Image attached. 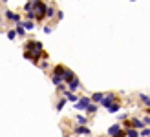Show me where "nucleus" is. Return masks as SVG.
I'll list each match as a JSON object with an SVG mask.
<instances>
[{"mask_svg":"<svg viewBox=\"0 0 150 137\" xmlns=\"http://www.w3.org/2000/svg\"><path fill=\"white\" fill-rule=\"evenodd\" d=\"M114 137H125V133H123V132H119V133H117V135H114Z\"/></svg>","mask_w":150,"mask_h":137,"instance_id":"nucleus-23","label":"nucleus"},{"mask_svg":"<svg viewBox=\"0 0 150 137\" xmlns=\"http://www.w3.org/2000/svg\"><path fill=\"white\" fill-rule=\"evenodd\" d=\"M141 101H143V102H146V104H148V102H150V99H148L146 95H141Z\"/></svg>","mask_w":150,"mask_h":137,"instance_id":"nucleus-21","label":"nucleus"},{"mask_svg":"<svg viewBox=\"0 0 150 137\" xmlns=\"http://www.w3.org/2000/svg\"><path fill=\"white\" fill-rule=\"evenodd\" d=\"M103 97H104L103 93H93V101H95V102H101V101H103Z\"/></svg>","mask_w":150,"mask_h":137,"instance_id":"nucleus-12","label":"nucleus"},{"mask_svg":"<svg viewBox=\"0 0 150 137\" xmlns=\"http://www.w3.org/2000/svg\"><path fill=\"white\" fill-rule=\"evenodd\" d=\"M4 2H6V0H4Z\"/></svg>","mask_w":150,"mask_h":137,"instance_id":"nucleus-25","label":"nucleus"},{"mask_svg":"<svg viewBox=\"0 0 150 137\" xmlns=\"http://www.w3.org/2000/svg\"><path fill=\"white\" fill-rule=\"evenodd\" d=\"M132 126H134V128H143V123H141V121H137V119H132Z\"/></svg>","mask_w":150,"mask_h":137,"instance_id":"nucleus-9","label":"nucleus"},{"mask_svg":"<svg viewBox=\"0 0 150 137\" xmlns=\"http://www.w3.org/2000/svg\"><path fill=\"white\" fill-rule=\"evenodd\" d=\"M79 86H81V82H79L77 79H73V81L70 82V91H73V90H77Z\"/></svg>","mask_w":150,"mask_h":137,"instance_id":"nucleus-7","label":"nucleus"},{"mask_svg":"<svg viewBox=\"0 0 150 137\" xmlns=\"http://www.w3.org/2000/svg\"><path fill=\"white\" fill-rule=\"evenodd\" d=\"M119 132H121V126H119V124H114V126L108 128V133H110V135H117Z\"/></svg>","mask_w":150,"mask_h":137,"instance_id":"nucleus-4","label":"nucleus"},{"mask_svg":"<svg viewBox=\"0 0 150 137\" xmlns=\"http://www.w3.org/2000/svg\"><path fill=\"white\" fill-rule=\"evenodd\" d=\"M61 79H62L64 82H71L75 77H73V73H71L70 70H64V71H62V77H61Z\"/></svg>","mask_w":150,"mask_h":137,"instance_id":"nucleus-3","label":"nucleus"},{"mask_svg":"<svg viewBox=\"0 0 150 137\" xmlns=\"http://www.w3.org/2000/svg\"><path fill=\"white\" fill-rule=\"evenodd\" d=\"M148 106H150V102H148Z\"/></svg>","mask_w":150,"mask_h":137,"instance_id":"nucleus-24","label":"nucleus"},{"mask_svg":"<svg viewBox=\"0 0 150 137\" xmlns=\"http://www.w3.org/2000/svg\"><path fill=\"white\" fill-rule=\"evenodd\" d=\"M95 110H97L95 104H88V106H86V112H88V113H95Z\"/></svg>","mask_w":150,"mask_h":137,"instance_id":"nucleus-10","label":"nucleus"},{"mask_svg":"<svg viewBox=\"0 0 150 137\" xmlns=\"http://www.w3.org/2000/svg\"><path fill=\"white\" fill-rule=\"evenodd\" d=\"M90 104V99H81V101H77L75 102V110H86V106Z\"/></svg>","mask_w":150,"mask_h":137,"instance_id":"nucleus-1","label":"nucleus"},{"mask_svg":"<svg viewBox=\"0 0 150 137\" xmlns=\"http://www.w3.org/2000/svg\"><path fill=\"white\" fill-rule=\"evenodd\" d=\"M141 123H143V126H145V124H150V117H145L143 121H141Z\"/></svg>","mask_w":150,"mask_h":137,"instance_id":"nucleus-22","label":"nucleus"},{"mask_svg":"<svg viewBox=\"0 0 150 137\" xmlns=\"http://www.w3.org/2000/svg\"><path fill=\"white\" fill-rule=\"evenodd\" d=\"M141 135H143V137H150V128H145V130L141 132Z\"/></svg>","mask_w":150,"mask_h":137,"instance_id":"nucleus-17","label":"nucleus"},{"mask_svg":"<svg viewBox=\"0 0 150 137\" xmlns=\"http://www.w3.org/2000/svg\"><path fill=\"white\" fill-rule=\"evenodd\" d=\"M75 133H82V135H86V133H90V130H88L86 126H79L77 130H75Z\"/></svg>","mask_w":150,"mask_h":137,"instance_id":"nucleus-8","label":"nucleus"},{"mask_svg":"<svg viewBox=\"0 0 150 137\" xmlns=\"http://www.w3.org/2000/svg\"><path fill=\"white\" fill-rule=\"evenodd\" d=\"M64 104H66V101H64V99H62V101H61V102L57 104V110H62V108H64Z\"/></svg>","mask_w":150,"mask_h":137,"instance_id":"nucleus-20","label":"nucleus"},{"mask_svg":"<svg viewBox=\"0 0 150 137\" xmlns=\"http://www.w3.org/2000/svg\"><path fill=\"white\" fill-rule=\"evenodd\" d=\"M18 24L24 28V29H33V28H35V24H33L31 20H28V22H18Z\"/></svg>","mask_w":150,"mask_h":137,"instance_id":"nucleus-6","label":"nucleus"},{"mask_svg":"<svg viewBox=\"0 0 150 137\" xmlns=\"http://www.w3.org/2000/svg\"><path fill=\"white\" fill-rule=\"evenodd\" d=\"M6 17L9 18V20H15V22H17V24H18V22H20V18H18V15H15V13H11V11H6Z\"/></svg>","mask_w":150,"mask_h":137,"instance_id":"nucleus-5","label":"nucleus"},{"mask_svg":"<svg viewBox=\"0 0 150 137\" xmlns=\"http://www.w3.org/2000/svg\"><path fill=\"white\" fill-rule=\"evenodd\" d=\"M101 104L104 106V108H110L112 104H114V95H106V97H103V101Z\"/></svg>","mask_w":150,"mask_h":137,"instance_id":"nucleus-2","label":"nucleus"},{"mask_svg":"<svg viewBox=\"0 0 150 137\" xmlns=\"http://www.w3.org/2000/svg\"><path fill=\"white\" fill-rule=\"evenodd\" d=\"M15 37H17V33H15V31H9V33H7V39H9V40H13Z\"/></svg>","mask_w":150,"mask_h":137,"instance_id":"nucleus-19","label":"nucleus"},{"mask_svg":"<svg viewBox=\"0 0 150 137\" xmlns=\"http://www.w3.org/2000/svg\"><path fill=\"white\" fill-rule=\"evenodd\" d=\"M15 33H18V35H24L26 31H24V28H22V26L18 24V26H17V29H15Z\"/></svg>","mask_w":150,"mask_h":137,"instance_id":"nucleus-14","label":"nucleus"},{"mask_svg":"<svg viewBox=\"0 0 150 137\" xmlns=\"http://www.w3.org/2000/svg\"><path fill=\"white\" fill-rule=\"evenodd\" d=\"M126 135H128V137H139V133H137L136 130H134V128H130V130L126 132Z\"/></svg>","mask_w":150,"mask_h":137,"instance_id":"nucleus-11","label":"nucleus"},{"mask_svg":"<svg viewBox=\"0 0 150 137\" xmlns=\"http://www.w3.org/2000/svg\"><path fill=\"white\" fill-rule=\"evenodd\" d=\"M108 110H110L112 113H115V112L119 110V104H112V106H110V108H108Z\"/></svg>","mask_w":150,"mask_h":137,"instance_id":"nucleus-16","label":"nucleus"},{"mask_svg":"<svg viewBox=\"0 0 150 137\" xmlns=\"http://www.w3.org/2000/svg\"><path fill=\"white\" fill-rule=\"evenodd\" d=\"M53 13H55L53 7H46V15H48V17H53Z\"/></svg>","mask_w":150,"mask_h":137,"instance_id":"nucleus-15","label":"nucleus"},{"mask_svg":"<svg viewBox=\"0 0 150 137\" xmlns=\"http://www.w3.org/2000/svg\"><path fill=\"white\" fill-rule=\"evenodd\" d=\"M62 79H61V75H53V84H61Z\"/></svg>","mask_w":150,"mask_h":137,"instance_id":"nucleus-13","label":"nucleus"},{"mask_svg":"<svg viewBox=\"0 0 150 137\" xmlns=\"http://www.w3.org/2000/svg\"><path fill=\"white\" fill-rule=\"evenodd\" d=\"M77 121H79V124H86V117H82V115H79Z\"/></svg>","mask_w":150,"mask_h":137,"instance_id":"nucleus-18","label":"nucleus"}]
</instances>
